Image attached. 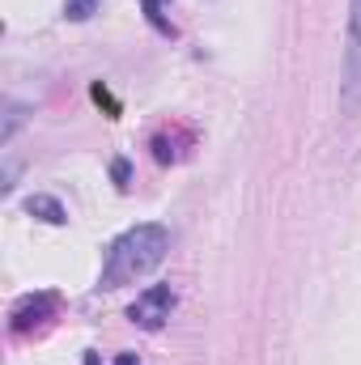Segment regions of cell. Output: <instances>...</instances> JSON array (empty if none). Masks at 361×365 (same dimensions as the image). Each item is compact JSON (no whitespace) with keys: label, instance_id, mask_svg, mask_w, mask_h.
Here are the masks:
<instances>
[{"label":"cell","instance_id":"obj_7","mask_svg":"<svg viewBox=\"0 0 361 365\" xmlns=\"http://www.w3.org/2000/svg\"><path fill=\"white\" fill-rule=\"evenodd\" d=\"M21 119H26V110H21L17 102H9V115H4V132H0V145H9V140H13V132L21 128Z\"/></svg>","mask_w":361,"mask_h":365},{"label":"cell","instance_id":"obj_6","mask_svg":"<svg viewBox=\"0 0 361 365\" xmlns=\"http://www.w3.org/2000/svg\"><path fill=\"white\" fill-rule=\"evenodd\" d=\"M98 9H102V0H64V17L68 21H90Z\"/></svg>","mask_w":361,"mask_h":365},{"label":"cell","instance_id":"obj_9","mask_svg":"<svg viewBox=\"0 0 361 365\" xmlns=\"http://www.w3.org/2000/svg\"><path fill=\"white\" fill-rule=\"evenodd\" d=\"M111 175H115V179H119V182H128V162H123V158H119V162H115V166H111Z\"/></svg>","mask_w":361,"mask_h":365},{"label":"cell","instance_id":"obj_5","mask_svg":"<svg viewBox=\"0 0 361 365\" xmlns=\"http://www.w3.org/2000/svg\"><path fill=\"white\" fill-rule=\"evenodd\" d=\"M26 212L39 217V221H47V225H64L68 221V212H64V204L56 195H30L26 200Z\"/></svg>","mask_w":361,"mask_h":365},{"label":"cell","instance_id":"obj_10","mask_svg":"<svg viewBox=\"0 0 361 365\" xmlns=\"http://www.w3.org/2000/svg\"><path fill=\"white\" fill-rule=\"evenodd\" d=\"M111 365H136V353H123V357H115Z\"/></svg>","mask_w":361,"mask_h":365},{"label":"cell","instance_id":"obj_8","mask_svg":"<svg viewBox=\"0 0 361 365\" xmlns=\"http://www.w3.org/2000/svg\"><path fill=\"white\" fill-rule=\"evenodd\" d=\"M162 4H166V0H145V13H149V21H153V26H158L162 34H175V26H171V21L162 17Z\"/></svg>","mask_w":361,"mask_h":365},{"label":"cell","instance_id":"obj_1","mask_svg":"<svg viewBox=\"0 0 361 365\" xmlns=\"http://www.w3.org/2000/svg\"><path fill=\"white\" fill-rule=\"evenodd\" d=\"M171 251V230L158 225V221H145V225H132L123 230L111 251H106V264H102V289H123L141 276H149Z\"/></svg>","mask_w":361,"mask_h":365},{"label":"cell","instance_id":"obj_2","mask_svg":"<svg viewBox=\"0 0 361 365\" xmlns=\"http://www.w3.org/2000/svg\"><path fill=\"white\" fill-rule=\"evenodd\" d=\"M340 106L353 115L361 106V0H349L345 60H340Z\"/></svg>","mask_w":361,"mask_h":365},{"label":"cell","instance_id":"obj_4","mask_svg":"<svg viewBox=\"0 0 361 365\" xmlns=\"http://www.w3.org/2000/svg\"><path fill=\"white\" fill-rule=\"evenodd\" d=\"M51 310H56V297H51V293H39V297H21V302L13 306V319H9V327H13L17 336H26V331L43 327V323L51 319Z\"/></svg>","mask_w":361,"mask_h":365},{"label":"cell","instance_id":"obj_3","mask_svg":"<svg viewBox=\"0 0 361 365\" xmlns=\"http://www.w3.org/2000/svg\"><path fill=\"white\" fill-rule=\"evenodd\" d=\"M175 289L171 284H149L145 293H136V302L128 306V319L136 323V327H145V331H158L166 319H171V310H175Z\"/></svg>","mask_w":361,"mask_h":365}]
</instances>
